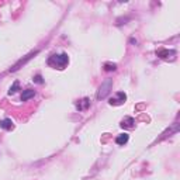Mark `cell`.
Listing matches in <instances>:
<instances>
[{"mask_svg": "<svg viewBox=\"0 0 180 180\" xmlns=\"http://www.w3.org/2000/svg\"><path fill=\"white\" fill-rule=\"evenodd\" d=\"M115 69H117V65H115V63H110V62L104 63V71L111 72V71H115Z\"/></svg>", "mask_w": 180, "mask_h": 180, "instance_id": "7c38bea8", "label": "cell"}, {"mask_svg": "<svg viewBox=\"0 0 180 180\" xmlns=\"http://www.w3.org/2000/svg\"><path fill=\"white\" fill-rule=\"evenodd\" d=\"M134 124H135V120H134L132 117H125L124 120L121 121V127L122 128H127V130H131V128H134Z\"/></svg>", "mask_w": 180, "mask_h": 180, "instance_id": "5b68a950", "label": "cell"}, {"mask_svg": "<svg viewBox=\"0 0 180 180\" xmlns=\"http://www.w3.org/2000/svg\"><path fill=\"white\" fill-rule=\"evenodd\" d=\"M111 87H113V79H107L101 83V86L99 87V92H97V100H103L106 99L107 96L110 95L111 92Z\"/></svg>", "mask_w": 180, "mask_h": 180, "instance_id": "7a4b0ae2", "label": "cell"}, {"mask_svg": "<svg viewBox=\"0 0 180 180\" xmlns=\"http://www.w3.org/2000/svg\"><path fill=\"white\" fill-rule=\"evenodd\" d=\"M158 56L159 58H162V59H166V58H169V55H176V51H169V49H159L158 51Z\"/></svg>", "mask_w": 180, "mask_h": 180, "instance_id": "30bf717a", "label": "cell"}, {"mask_svg": "<svg viewBox=\"0 0 180 180\" xmlns=\"http://www.w3.org/2000/svg\"><path fill=\"white\" fill-rule=\"evenodd\" d=\"M130 42H131V44H135L136 45V39L135 38H130Z\"/></svg>", "mask_w": 180, "mask_h": 180, "instance_id": "5bb4252c", "label": "cell"}, {"mask_svg": "<svg viewBox=\"0 0 180 180\" xmlns=\"http://www.w3.org/2000/svg\"><path fill=\"white\" fill-rule=\"evenodd\" d=\"M20 90V83H18V80H16L14 83H13V86L9 89V95L10 96H13V95H16V93Z\"/></svg>", "mask_w": 180, "mask_h": 180, "instance_id": "8fae6325", "label": "cell"}, {"mask_svg": "<svg viewBox=\"0 0 180 180\" xmlns=\"http://www.w3.org/2000/svg\"><path fill=\"white\" fill-rule=\"evenodd\" d=\"M125 100H127V95H125L124 92H118L117 95H115V97L110 99L108 103L111 104V106H120V104H122Z\"/></svg>", "mask_w": 180, "mask_h": 180, "instance_id": "277c9868", "label": "cell"}, {"mask_svg": "<svg viewBox=\"0 0 180 180\" xmlns=\"http://www.w3.org/2000/svg\"><path fill=\"white\" fill-rule=\"evenodd\" d=\"M69 63V56L68 53H53L48 58V65L55 69H65V66Z\"/></svg>", "mask_w": 180, "mask_h": 180, "instance_id": "6da1fadb", "label": "cell"}, {"mask_svg": "<svg viewBox=\"0 0 180 180\" xmlns=\"http://www.w3.org/2000/svg\"><path fill=\"white\" fill-rule=\"evenodd\" d=\"M128 139H130V135H128L127 132H124V134H120V135H117L115 142H117L118 145H125L128 142Z\"/></svg>", "mask_w": 180, "mask_h": 180, "instance_id": "9c48e42d", "label": "cell"}, {"mask_svg": "<svg viewBox=\"0 0 180 180\" xmlns=\"http://www.w3.org/2000/svg\"><path fill=\"white\" fill-rule=\"evenodd\" d=\"M34 96H35V90L27 89V90L23 92V95H21V101H27V100H30V99H33Z\"/></svg>", "mask_w": 180, "mask_h": 180, "instance_id": "52a82bcc", "label": "cell"}, {"mask_svg": "<svg viewBox=\"0 0 180 180\" xmlns=\"http://www.w3.org/2000/svg\"><path fill=\"white\" fill-rule=\"evenodd\" d=\"M38 52H39L38 49L33 51V52H30L28 55H27V56H25V58H24V59H20V61H18V62L16 63L14 66H13V68H10V72H16V71H18V69L21 68V66H23V65H25V63L28 62L30 59H33L34 56H35V55H37V53H38Z\"/></svg>", "mask_w": 180, "mask_h": 180, "instance_id": "3957f363", "label": "cell"}, {"mask_svg": "<svg viewBox=\"0 0 180 180\" xmlns=\"http://www.w3.org/2000/svg\"><path fill=\"white\" fill-rule=\"evenodd\" d=\"M33 80H34V83H38V85H42V83H44V79H42L41 75H35Z\"/></svg>", "mask_w": 180, "mask_h": 180, "instance_id": "4fadbf2b", "label": "cell"}, {"mask_svg": "<svg viewBox=\"0 0 180 180\" xmlns=\"http://www.w3.org/2000/svg\"><path fill=\"white\" fill-rule=\"evenodd\" d=\"M0 128H3V130H6V131H10L14 128V124H13V121L10 118H4V120L0 121Z\"/></svg>", "mask_w": 180, "mask_h": 180, "instance_id": "8992f818", "label": "cell"}, {"mask_svg": "<svg viewBox=\"0 0 180 180\" xmlns=\"http://www.w3.org/2000/svg\"><path fill=\"white\" fill-rule=\"evenodd\" d=\"M89 106H90V100H89L87 97H85L82 101H79V103L76 104V108L79 110V111H83V110H87Z\"/></svg>", "mask_w": 180, "mask_h": 180, "instance_id": "ba28073f", "label": "cell"}]
</instances>
